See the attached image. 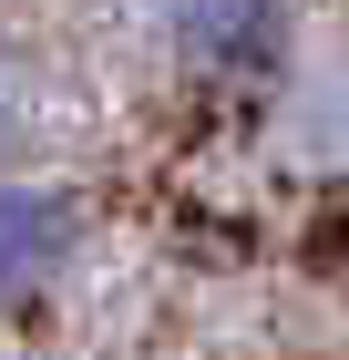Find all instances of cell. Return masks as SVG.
<instances>
[{
	"label": "cell",
	"instance_id": "cell-1",
	"mask_svg": "<svg viewBox=\"0 0 349 360\" xmlns=\"http://www.w3.org/2000/svg\"><path fill=\"white\" fill-rule=\"evenodd\" d=\"M154 41H164V72L185 93L246 103V93H268L288 72L298 0H154Z\"/></svg>",
	"mask_w": 349,
	"mask_h": 360
},
{
	"label": "cell",
	"instance_id": "cell-3",
	"mask_svg": "<svg viewBox=\"0 0 349 360\" xmlns=\"http://www.w3.org/2000/svg\"><path fill=\"white\" fill-rule=\"evenodd\" d=\"M31 144H41V72L0 41V175H21Z\"/></svg>",
	"mask_w": 349,
	"mask_h": 360
},
{
	"label": "cell",
	"instance_id": "cell-2",
	"mask_svg": "<svg viewBox=\"0 0 349 360\" xmlns=\"http://www.w3.org/2000/svg\"><path fill=\"white\" fill-rule=\"evenodd\" d=\"M82 268V195L62 175H0V330L62 299V278Z\"/></svg>",
	"mask_w": 349,
	"mask_h": 360
}]
</instances>
